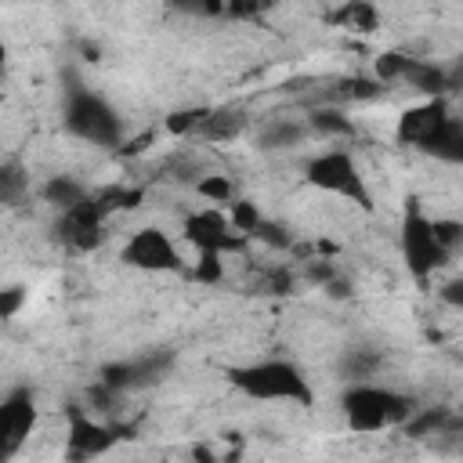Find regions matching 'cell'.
<instances>
[{"label":"cell","instance_id":"obj_3","mask_svg":"<svg viewBox=\"0 0 463 463\" xmlns=\"http://www.w3.org/2000/svg\"><path fill=\"white\" fill-rule=\"evenodd\" d=\"M65 127H69L76 137H83V141H90V145H101V148H116V145L123 141V123H119V116H116L98 94H90V90H83V87H72L69 98H65Z\"/></svg>","mask_w":463,"mask_h":463},{"label":"cell","instance_id":"obj_30","mask_svg":"<svg viewBox=\"0 0 463 463\" xmlns=\"http://www.w3.org/2000/svg\"><path fill=\"white\" fill-rule=\"evenodd\" d=\"M0 177H4V199L14 203V199H18V188H22V174H18L14 166H7Z\"/></svg>","mask_w":463,"mask_h":463},{"label":"cell","instance_id":"obj_8","mask_svg":"<svg viewBox=\"0 0 463 463\" xmlns=\"http://www.w3.org/2000/svg\"><path fill=\"white\" fill-rule=\"evenodd\" d=\"M123 260L130 268H141V271H170L177 268V250L174 242L166 239V232L159 228H141L127 239L123 246Z\"/></svg>","mask_w":463,"mask_h":463},{"label":"cell","instance_id":"obj_11","mask_svg":"<svg viewBox=\"0 0 463 463\" xmlns=\"http://www.w3.org/2000/svg\"><path fill=\"white\" fill-rule=\"evenodd\" d=\"M33 416H36V412H33V394H29L25 387L11 391L7 402L0 405V438H4V452H11V449L29 434Z\"/></svg>","mask_w":463,"mask_h":463},{"label":"cell","instance_id":"obj_6","mask_svg":"<svg viewBox=\"0 0 463 463\" xmlns=\"http://www.w3.org/2000/svg\"><path fill=\"white\" fill-rule=\"evenodd\" d=\"M376 76L380 80H394V83H405L412 90H423V94H445L449 90V80H445V65H434V61H420V58H405V54H383L376 61Z\"/></svg>","mask_w":463,"mask_h":463},{"label":"cell","instance_id":"obj_29","mask_svg":"<svg viewBox=\"0 0 463 463\" xmlns=\"http://www.w3.org/2000/svg\"><path fill=\"white\" fill-rule=\"evenodd\" d=\"M441 300L452 304V307H463V275H456L452 282L441 286Z\"/></svg>","mask_w":463,"mask_h":463},{"label":"cell","instance_id":"obj_12","mask_svg":"<svg viewBox=\"0 0 463 463\" xmlns=\"http://www.w3.org/2000/svg\"><path fill=\"white\" fill-rule=\"evenodd\" d=\"M116 445V430L101 427L94 420H87L80 409H72V430H69V456L83 459V456H101Z\"/></svg>","mask_w":463,"mask_h":463},{"label":"cell","instance_id":"obj_34","mask_svg":"<svg viewBox=\"0 0 463 463\" xmlns=\"http://www.w3.org/2000/svg\"><path fill=\"white\" fill-rule=\"evenodd\" d=\"M268 4H275V0H224V7H232V11H260V7H268Z\"/></svg>","mask_w":463,"mask_h":463},{"label":"cell","instance_id":"obj_20","mask_svg":"<svg viewBox=\"0 0 463 463\" xmlns=\"http://www.w3.org/2000/svg\"><path fill=\"white\" fill-rule=\"evenodd\" d=\"M340 22H344L347 29H354V33H369V29H376L380 14H376V7H373V4L354 0V4H347V7L340 11Z\"/></svg>","mask_w":463,"mask_h":463},{"label":"cell","instance_id":"obj_17","mask_svg":"<svg viewBox=\"0 0 463 463\" xmlns=\"http://www.w3.org/2000/svg\"><path fill=\"white\" fill-rule=\"evenodd\" d=\"M242 123H246V116L239 109H221V112H206L203 123H199V130L210 141H232L242 130Z\"/></svg>","mask_w":463,"mask_h":463},{"label":"cell","instance_id":"obj_10","mask_svg":"<svg viewBox=\"0 0 463 463\" xmlns=\"http://www.w3.org/2000/svg\"><path fill=\"white\" fill-rule=\"evenodd\" d=\"M184 235H188V242L199 246V250H217V253H224V250H235V246H239L235 228H232L221 213H213V210L192 213V217L184 221Z\"/></svg>","mask_w":463,"mask_h":463},{"label":"cell","instance_id":"obj_32","mask_svg":"<svg viewBox=\"0 0 463 463\" xmlns=\"http://www.w3.org/2000/svg\"><path fill=\"white\" fill-rule=\"evenodd\" d=\"M18 304H22V289H18V286L4 289V297H0V315H4V318H11V315L18 311Z\"/></svg>","mask_w":463,"mask_h":463},{"label":"cell","instance_id":"obj_33","mask_svg":"<svg viewBox=\"0 0 463 463\" xmlns=\"http://www.w3.org/2000/svg\"><path fill=\"white\" fill-rule=\"evenodd\" d=\"M445 80H449V90H459V94H463V58H456V61L445 69Z\"/></svg>","mask_w":463,"mask_h":463},{"label":"cell","instance_id":"obj_25","mask_svg":"<svg viewBox=\"0 0 463 463\" xmlns=\"http://www.w3.org/2000/svg\"><path fill=\"white\" fill-rule=\"evenodd\" d=\"M195 279H203V282H217L221 279V253L217 250H199Z\"/></svg>","mask_w":463,"mask_h":463},{"label":"cell","instance_id":"obj_24","mask_svg":"<svg viewBox=\"0 0 463 463\" xmlns=\"http://www.w3.org/2000/svg\"><path fill=\"white\" fill-rule=\"evenodd\" d=\"M203 116H206L203 109H181V112H174V116L166 119V130H170V134H188L192 127L203 123Z\"/></svg>","mask_w":463,"mask_h":463},{"label":"cell","instance_id":"obj_5","mask_svg":"<svg viewBox=\"0 0 463 463\" xmlns=\"http://www.w3.org/2000/svg\"><path fill=\"white\" fill-rule=\"evenodd\" d=\"M402 250H405V264L416 279H427L438 264H445L449 250L438 242L434 235V224L423 217V213H409L405 217V228H402Z\"/></svg>","mask_w":463,"mask_h":463},{"label":"cell","instance_id":"obj_18","mask_svg":"<svg viewBox=\"0 0 463 463\" xmlns=\"http://www.w3.org/2000/svg\"><path fill=\"white\" fill-rule=\"evenodd\" d=\"M43 199H47L51 206H58V210H69V206L83 203L87 192H83V184H80L76 177H69V174H54V177L43 184Z\"/></svg>","mask_w":463,"mask_h":463},{"label":"cell","instance_id":"obj_35","mask_svg":"<svg viewBox=\"0 0 463 463\" xmlns=\"http://www.w3.org/2000/svg\"><path fill=\"white\" fill-rule=\"evenodd\" d=\"M307 279H311V282H322V286H326V282L333 279V268H329V264H307Z\"/></svg>","mask_w":463,"mask_h":463},{"label":"cell","instance_id":"obj_1","mask_svg":"<svg viewBox=\"0 0 463 463\" xmlns=\"http://www.w3.org/2000/svg\"><path fill=\"white\" fill-rule=\"evenodd\" d=\"M344 416L351 423V430H383L394 423H405L412 416V398L391 391V387H376L373 380L351 383L344 391Z\"/></svg>","mask_w":463,"mask_h":463},{"label":"cell","instance_id":"obj_2","mask_svg":"<svg viewBox=\"0 0 463 463\" xmlns=\"http://www.w3.org/2000/svg\"><path fill=\"white\" fill-rule=\"evenodd\" d=\"M232 383L242 394L260 398V402H300V405L311 402V387H307L304 373L293 362H282V358L232 369Z\"/></svg>","mask_w":463,"mask_h":463},{"label":"cell","instance_id":"obj_22","mask_svg":"<svg viewBox=\"0 0 463 463\" xmlns=\"http://www.w3.org/2000/svg\"><path fill=\"white\" fill-rule=\"evenodd\" d=\"M260 210L253 206V203H246V199H239V203H232V228L235 232H242V235H253L257 228H260Z\"/></svg>","mask_w":463,"mask_h":463},{"label":"cell","instance_id":"obj_21","mask_svg":"<svg viewBox=\"0 0 463 463\" xmlns=\"http://www.w3.org/2000/svg\"><path fill=\"white\" fill-rule=\"evenodd\" d=\"M199 195L210 199V203H235V188H232V181L224 174H206L199 181Z\"/></svg>","mask_w":463,"mask_h":463},{"label":"cell","instance_id":"obj_9","mask_svg":"<svg viewBox=\"0 0 463 463\" xmlns=\"http://www.w3.org/2000/svg\"><path fill=\"white\" fill-rule=\"evenodd\" d=\"M101 217H105V206L98 199H83V203L61 210L58 239L69 242L72 250H94L101 242Z\"/></svg>","mask_w":463,"mask_h":463},{"label":"cell","instance_id":"obj_26","mask_svg":"<svg viewBox=\"0 0 463 463\" xmlns=\"http://www.w3.org/2000/svg\"><path fill=\"white\" fill-rule=\"evenodd\" d=\"M430 224H434V235H438V242L445 250H452L456 242H463V224L459 221H430Z\"/></svg>","mask_w":463,"mask_h":463},{"label":"cell","instance_id":"obj_31","mask_svg":"<svg viewBox=\"0 0 463 463\" xmlns=\"http://www.w3.org/2000/svg\"><path fill=\"white\" fill-rule=\"evenodd\" d=\"M344 98H373L376 94V83H365V80H351V83H344V90H340Z\"/></svg>","mask_w":463,"mask_h":463},{"label":"cell","instance_id":"obj_4","mask_svg":"<svg viewBox=\"0 0 463 463\" xmlns=\"http://www.w3.org/2000/svg\"><path fill=\"white\" fill-rule=\"evenodd\" d=\"M307 181L322 192H333V195H344L358 206H369V192H365V181L358 174V163L344 152V148H333V152H322L307 163Z\"/></svg>","mask_w":463,"mask_h":463},{"label":"cell","instance_id":"obj_19","mask_svg":"<svg viewBox=\"0 0 463 463\" xmlns=\"http://www.w3.org/2000/svg\"><path fill=\"white\" fill-rule=\"evenodd\" d=\"M307 127L318 130V134H326V137H351V134H354L351 119H347L344 112H336V109H318V112H311Z\"/></svg>","mask_w":463,"mask_h":463},{"label":"cell","instance_id":"obj_28","mask_svg":"<svg viewBox=\"0 0 463 463\" xmlns=\"http://www.w3.org/2000/svg\"><path fill=\"white\" fill-rule=\"evenodd\" d=\"M253 235L264 239V242H271V246H289V235H286L279 224H271V221H260V228H257Z\"/></svg>","mask_w":463,"mask_h":463},{"label":"cell","instance_id":"obj_7","mask_svg":"<svg viewBox=\"0 0 463 463\" xmlns=\"http://www.w3.org/2000/svg\"><path fill=\"white\" fill-rule=\"evenodd\" d=\"M174 365L170 351H152L145 358H130V362H112L101 369V383H109L112 391H134V387H156Z\"/></svg>","mask_w":463,"mask_h":463},{"label":"cell","instance_id":"obj_14","mask_svg":"<svg viewBox=\"0 0 463 463\" xmlns=\"http://www.w3.org/2000/svg\"><path fill=\"white\" fill-rule=\"evenodd\" d=\"M420 148L438 156V159H445V163H463V123L456 116H445Z\"/></svg>","mask_w":463,"mask_h":463},{"label":"cell","instance_id":"obj_16","mask_svg":"<svg viewBox=\"0 0 463 463\" xmlns=\"http://www.w3.org/2000/svg\"><path fill=\"white\" fill-rule=\"evenodd\" d=\"M304 134H307V123H300V119H271V123H264L257 145H260L264 152H279V148L300 145Z\"/></svg>","mask_w":463,"mask_h":463},{"label":"cell","instance_id":"obj_27","mask_svg":"<svg viewBox=\"0 0 463 463\" xmlns=\"http://www.w3.org/2000/svg\"><path fill=\"white\" fill-rule=\"evenodd\" d=\"M174 7L195 11V14H221L224 11V0H174Z\"/></svg>","mask_w":463,"mask_h":463},{"label":"cell","instance_id":"obj_15","mask_svg":"<svg viewBox=\"0 0 463 463\" xmlns=\"http://www.w3.org/2000/svg\"><path fill=\"white\" fill-rule=\"evenodd\" d=\"M380 365H383V354L376 351V347H347L344 354H340V362H336V369H340V376H347L351 383H362V380H373L376 373H380Z\"/></svg>","mask_w":463,"mask_h":463},{"label":"cell","instance_id":"obj_23","mask_svg":"<svg viewBox=\"0 0 463 463\" xmlns=\"http://www.w3.org/2000/svg\"><path fill=\"white\" fill-rule=\"evenodd\" d=\"M445 427H449V416H445L441 409H427V412H420L416 420H405V430H409L412 438H423V434L445 430Z\"/></svg>","mask_w":463,"mask_h":463},{"label":"cell","instance_id":"obj_13","mask_svg":"<svg viewBox=\"0 0 463 463\" xmlns=\"http://www.w3.org/2000/svg\"><path fill=\"white\" fill-rule=\"evenodd\" d=\"M445 116H449L445 101H441V98H434V101H427V105H420V109H412V112H405V116H402L398 137H402L405 145H416V148H420V145L434 134V127H438Z\"/></svg>","mask_w":463,"mask_h":463}]
</instances>
